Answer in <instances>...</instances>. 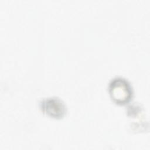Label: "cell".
<instances>
[{"label":"cell","mask_w":150,"mask_h":150,"mask_svg":"<svg viewBox=\"0 0 150 150\" xmlns=\"http://www.w3.org/2000/svg\"><path fill=\"white\" fill-rule=\"evenodd\" d=\"M108 91L112 100L119 105L128 103L133 96V90L130 83L122 77H115L110 82Z\"/></svg>","instance_id":"obj_1"},{"label":"cell","mask_w":150,"mask_h":150,"mask_svg":"<svg viewBox=\"0 0 150 150\" xmlns=\"http://www.w3.org/2000/svg\"><path fill=\"white\" fill-rule=\"evenodd\" d=\"M40 108L45 114L54 118H61L66 114V108L59 98L49 97L40 102Z\"/></svg>","instance_id":"obj_2"}]
</instances>
